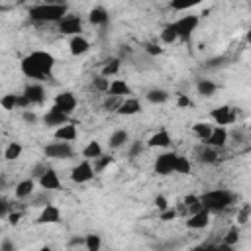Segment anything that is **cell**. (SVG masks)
<instances>
[{"label": "cell", "mask_w": 251, "mask_h": 251, "mask_svg": "<svg viewBox=\"0 0 251 251\" xmlns=\"http://www.w3.org/2000/svg\"><path fill=\"white\" fill-rule=\"evenodd\" d=\"M20 69L24 73V76L31 78V80H45L53 75L55 69V57L49 51H41L35 49L29 55H25L20 63Z\"/></svg>", "instance_id": "6da1fadb"}, {"label": "cell", "mask_w": 251, "mask_h": 251, "mask_svg": "<svg viewBox=\"0 0 251 251\" xmlns=\"http://www.w3.org/2000/svg\"><path fill=\"white\" fill-rule=\"evenodd\" d=\"M29 18L37 24H59L67 16V4H55V2H43L29 8Z\"/></svg>", "instance_id": "7a4b0ae2"}, {"label": "cell", "mask_w": 251, "mask_h": 251, "mask_svg": "<svg viewBox=\"0 0 251 251\" xmlns=\"http://www.w3.org/2000/svg\"><path fill=\"white\" fill-rule=\"evenodd\" d=\"M233 202H235V194L226 190V188H214V190H208V192H204L200 196L202 208H206L210 214L212 212H224Z\"/></svg>", "instance_id": "3957f363"}, {"label": "cell", "mask_w": 251, "mask_h": 251, "mask_svg": "<svg viewBox=\"0 0 251 251\" xmlns=\"http://www.w3.org/2000/svg\"><path fill=\"white\" fill-rule=\"evenodd\" d=\"M198 24H200V18L194 16V14H188V16H180L178 20H175V22H173V27H175L178 39H184V41H186V39H190V35L196 31Z\"/></svg>", "instance_id": "277c9868"}, {"label": "cell", "mask_w": 251, "mask_h": 251, "mask_svg": "<svg viewBox=\"0 0 251 251\" xmlns=\"http://www.w3.org/2000/svg\"><path fill=\"white\" fill-rule=\"evenodd\" d=\"M176 157H178V153H175V151H165V153L157 155L155 165H153L155 173H157V175H161V176L173 175V173H175V163H176Z\"/></svg>", "instance_id": "5b68a950"}, {"label": "cell", "mask_w": 251, "mask_h": 251, "mask_svg": "<svg viewBox=\"0 0 251 251\" xmlns=\"http://www.w3.org/2000/svg\"><path fill=\"white\" fill-rule=\"evenodd\" d=\"M57 29L63 33V35H82V18L80 16H75V14H67L59 24H57Z\"/></svg>", "instance_id": "8992f818"}, {"label": "cell", "mask_w": 251, "mask_h": 251, "mask_svg": "<svg viewBox=\"0 0 251 251\" xmlns=\"http://www.w3.org/2000/svg\"><path fill=\"white\" fill-rule=\"evenodd\" d=\"M94 169H92V163L82 159L80 163H76L71 171V180L76 182V184H84V182H90L94 178Z\"/></svg>", "instance_id": "52a82bcc"}, {"label": "cell", "mask_w": 251, "mask_h": 251, "mask_svg": "<svg viewBox=\"0 0 251 251\" xmlns=\"http://www.w3.org/2000/svg\"><path fill=\"white\" fill-rule=\"evenodd\" d=\"M210 116H212V120H214V126H220V127H226V126L233 124L235 118H237L235 108H231V106H227V104H222V106L214 108V110L210 112Z\"/></svg>", "instance_id": "ba28073f"}, {"label": "cell", "mask_w": 251, "mask_h": 251, "mask_svg": "<svg viewBox=\"0 0 251 251\" xmlns=\"http://www.w3.org/2000/svg\"><path fill=\"white\" fill-rule=\"evenodd\" d=\"M43 153L49 159H71L75 155L73 145L71 143H65V141H53V143L45 145Z\"/></svg>", "instance_id": "9c48e42d"}, {"label": "cell", "mask_w": 251, "mask_h": 251, "mask_svg": "<svg viewBox=\"0 0 251 251\" xmlns=\"http://www.w3.org/2000/svg\"><path fill=\"white\" fill-rule=\"evenodd\" d=\"M76 96L73 94V92H69V90H65V92H59L55 98H53V106L59 110V112H63V114H67V116H71L75 110H76Z\"/></svg>", "instance_id": "30bf717a"}, {"label": "cell", "mask_w": 251, "mask_h": 251, "mask_svg": "<svg viewBox=\"0 0 251 251\" xmlns=\"http://www.w3.org/2000/svg\"><path fill=\"white\" fill-rule=\"evenodd\" d=\"M227 139H229V133H227V129L226 127H220V126H214V129H212V133H210V137L204 141L208 147H212V149H224L226 145H227Z\"/></svg>", "instance_id": "8fae6325"}, {"label": "cell", "mask_w": 251, "mask_h": 251, "mask_svg": "<svg viewBox=\"0 0 251 251\" xmlns=\"http://www.w3.org/2000/svg\"><path fill=\"white\" fill-rule=\"evenodd\" d=\"M59 222H61V210L59 206H53V204H45L35 220V224L39 226H45V224L49 226V224H59Z\"/></svg>", "instance_id": "7c38bea8"}, {"label": "cell", "mask_w": 251, "mask_h": 251, "mask_svg": "<svg viewBox=\"0 0 251 251\" xmlns=\"http://www.w3.org/2000/svg\"><path fill=\"white\" fill-rule=\"evenodd\" d=\"M71 120H69V116L67 114H63V112H59L55 106H51L45 114H43V124L47 126V127H61V126H65V124H69Z\"/></svg>", "instance_id": "4fadbf2b"}, {"label": "cell", "mask_w": 251, "mask_h": 251, "mask_svg": "<svg viewBox=\"0 0 251 251\" xmlns=\"http://www.w3.org/2000/svg\"><path fill=\"white\" fill-rule=\"evenodd\" d=\"M37 184L45 190H59L61 188V178L57 175V171L53 169H45L39 176H37Z\"/></svg>", "instance_id": "5bb4252c"}, {"label": "cell", "mask_w": 251, "mask_h": 251, "mask_svg": "<svg viewBox=\"0 0 251 251\" xmlns=\"http://www.w3.org/2000/svg\"><path fill=\"white\" fill-rule=\"evenodd\" d=\"M22 94L29 100L31 106H35V104H43V102H45V88H43L39 82H31V84H27V86L24 88Z\"/></svg>", "instance_id": "9a60e30c"}, {"label": "cell", "mask_w": 251, "mask_h": 251, "mask_svg": "<svg viewBox=\"0 0 251 251\" xmlns=\"http://www.w3.org/2000/svg\"><path fill=\"white\" fill-rule=\"evenodd\" d=\"M208 224H210V212L206 208H202L196 214H190L186 218V227L188 229H204Z\"/></svg>", "instance_id": "2e32d148"}, {"label": "cell", "mask_w": 251, "mask_h": 251, "mask_svg": "<svg viewBox=\"0 0 251 251\" xmlns=\"http://www.w3.org/2000/svg\"><path fill=\"white\" fill-rule=\"evenodd\" d=\"M76 135H78V131H76V126L73 122H69V124H65L53 131V137L57 141H65V143H73L76 139Z\"/></svg>", "instance_id": "e0dca14e"}, {"label": "cell", "mask_w": 251, "mask_h": 251, "mask_svg": "<svg viewBox=\"0 0 251 251\" xmlns=\"http://www.w3.org/2000/svg\"><path fill=\"white\" fill-rule=\"evenodd\" d=\"M116 112H118L120 116H135V114L141 112V102H139L137 98L127 96V98H124V100L120 102V106H118Z\"/></svg>", "instance_id": "ac0fdd59"}, {"label": "cell", "mask_w": 251, "mask_h": 251, "mask_svg": "<svg viewBox=\"0 0 251 251\" xmlns=\"http://www.w3.org/2000/svg\"><path fill=\"white\" fill-rule=\"evenodd\" d=\"M88 49H90V41L84 35H75V37L69 39V51H71V55L78 57V55L88 53Z\"/></svg>", "instance_id": "d6986e66"}, {"label": "cell", "mask_w": 251, "mask_h": 251, "mask_svg": "<svg viewBox=\"0 0 251 251\" xmlns=\"http://www.w3.org/2000/svg\"><path fill=\"white\" fill-rule=\"evenodd\" d=\"M127 94H131V88L126 80L122 78H114L110 80V86H108V96H114V98H127Z\"/></svg>", "instance_id": "ffe728a7"}, {"label": "cell", "mask_w": 251, "mask_h": 251, "mask_svg": "<svg viewBox=\"0 0 251 251\" xmlns=\"http://www.w3.org/2000/svg\"><path fill=\"white\" fill-rule=\"evenodd\" d=\"M171 133L167 131V129H159V131H155L149 139H147V147H157V149H167L169 145H171Z\"/></svg>", "instance_id": "44dd1931"}, {"label": "cell", "mask_w": 251, "mask_h": 251, "mask_svg": "<svg viewBox=\"0 0 251 251\" xmlns=\"http://www.w3.org/2000/svg\"><path fill=\"white\" fill-rule=\"evenodd\" d=\"M108 20H110V14H108V10H106L104 6H94V8H90V12H88V22H90L92 25H106Z\"/></svg>", "instance_id": "7402d4cb"}, {"label": "cell", "mask_w": 251, "mask_h": 251, "mask_svg": "<svg viewBox=\"0 0 251 251\" xmlns=\"http://www.w3.org/2000/svg\"><path fill=\"white\" fill-rule=\"evenodd\" d=\"M120 67H122L120 59H118V57H110V59H106V61L102 63V69H100V76H104V78H110V76L118 75Z\"/></svg>", "instance_id": "603a6c76"}, {"label": "cell", "mask_w": 251, "mask_h": 251, "mask_svg": "<svg viewBox=\"0 0 251 251\" xmlns=\"http://www.w3.org/2000/svg\"><path fill=\"white\" fill-rule=\"evenodd\" d=\"M33 190H35V180H33V178H24V180H20V182L16 184V198L24 200V198L31 196Z\"/></svg>", "instance_id": "cb8c5ba5"}, {"label": "cell", "mask_w": 251, "mask_h": 251, "mask_svg": "<svg viewBox=\"0 0 251 251\" xmlns=\"http://www.w3.org/2000/svg\"><path fill=\"white\" fill-rule=\"evenodd\" d=\"M127 141H129V133H127L126 129H116V131L110 133L108 145H110V149H120V147H124Z\"/></svg>", "instance_id": "d4e9b609"}, {"label": "cell", "mask_w": 251, "mask_h": 251, "mask_svg": "<svg viewBox=\"0 0 251 251\" xmlns=\"http://www.w3.org/2000/svg\"><path fill=\"white\" fill-rule=\"evenodd\" d=\"M104 151H102V145H100V141H96V139H92V141H88L86 145H84V149H82V157L86 159V161H94L96 157H100Z\"/></svg>", "instance_id": "484cf974"}, {"label": "cell", "mask_w": 251, "mask_h": 251, "mask_svg": "<svg viewBox=\"0 0 251 251\" xmlns=\"http://www.w3.org/2000/svg\"><path fill=\"white\" fill-rule=\"evenodd\" d=\"M212 129H214V124H210V122H196V124L192 126V133H194L200 141H206V139L210 137Z\"/></svg>", "instance_id": "4316f807"}, {"label": "cell", "mask_w": 251, "mask_h": 251, "mask_svg": "<svg viewBox=\"0 0 251 251\" xmlns=\"http://www.w3.org/2000/svg\"><path fill=\"white\" fill-rule=\"evenodd\" d=\"M196 90H198V94H200V96L210 98V96H214V94H216L218 84H216V82H212V80H208V78H200V80L196 82Z\"/></svg>", "instance_id": "83f0119b"}, {"label": "cell", "mask_w": 251, "mask_h": 251, "mask_svg": "<svg viewBox=\"0 0 251 251\" xmlns=\"http://www.w3.org/2000/svg\"><path fill=\"white\" fill-rule=\"evenodd\" d=\"M22 153H24V147H22V143L20 141H10L8 145H6V149H4V159L6 161H16V159H20L22 157Z\"/></svg>", "instance_id": "f1b7e54d"}, {"label": "cell", "mask_w": 251, "mask_h": 251, "mask_svg": "<svg viewBox=\"0 0 251 251\" xmlns=\"http://www.w3.org/2000/svg\"><path fill=\"white\" fill-rule=\"evenodd\" d=\"M145 98H147L151 104H165V102L169 100V92L163 90V88H151V90L145 94Z\"/></svg>", "instance_id": "f546056e"}, {"label": "cell", "mask_w": 251, "mask_h": 251, "mask_svg": "<svg viewBox=\"0 0 251 251\" xmlns=\"http://www.w3.org/2000/svg\"><path fill=\"white\" fill-rule=\"evenodd\" d=\"M159 37H161V43H165V45H171V43L178 41V35H176L175 27H173V22H171V24H167V25L161 29Z\"/></svg>", "instance_id": "4dcf8cb0"}, {"label": "cell", "mask_w": 251, "mask_h": 251, "mask_svg": "<svg viewBox=\"0 0 251 251\" xmlns=\"http://www.w3.org/2000/svg\"><path fill=\"white\" fill-rule=\"evenodd\" d=\"M82 245L86 251H100L102 249V237L98 233H86Z\"/></svg>", "instance_id": "1f68e13d"}, {"label": "cell", "mask_w": 251, "mask_h": 251, "mask_svg": "<svg viewBox=\"0 0 251 251\" xmlns=\"http://www.w3.org/2000/svg\"><path fill=\"white\" fill-rule=\"evenodd\" d=\"M182 206L188 210V216L190 214H196L198 210H202V204H200V196H194V194H188L182 198Z\"/></svg>", "instance_id": "d6a6232c"}, {"label": "cell", "mask_w": 251, "mask_h": 251, "mask_svg": "<svg viewBox=\"0 0 251 251\" xmlns=\"http://www.w3.org/2000/svg\"><path fill=\"white\" fill-rule=\"evenodd\" d=\"M0 106H2V110H6V112L16 110V108H18V94L8 92V94L0 96Z\"/></svg>", "instance_id": "836d02e7"}, {"label": "cell", "mask_w": 251, "mask_h": 251, "mask_svg": "<svg viewBox=\"0 0 251 251\" xmlns=\"http://www.w3.org/2000/svg\"><path fill=\"white\" fill-rule=\"evenodd\" d=\"M92 163V169H94V173H102L106 167H110L112 163H114V157H110V155H100V157H96L94 161H90Z\"/></svg>", "instance_id": "e575fe53"}, {"label": "cell", "mask_w": 251, "mask_h": 251, "mask_svg": "<svg viewBox=\"0 0 251 251\" xmlns=\"http://www.w3.org/2000/svg\"><path fill=\"white\" fill-rule=\"evenodd\" d=\"M239 239H241V227H239V226H231V227L226 231L222 243H227V245H233V247H235V243H237Z\"/></svg>", "instance_id": "d590c367"}, {"label": "cell", "mask_w": 251, "mask_h": 251, "mask_svg": "<svg viewBox=\"0 0 251 251\" xmlns=\"http://www.w3.org/2000/svg\"><path fill=\"white\" fill-rule=\"evenodd\" d=\"M190 171H192V163L188 161V157L178 155L176 157V163H175V173H178V175H190Z\"/></svg>", "instance_id": "8d00e7d4"}, {"label": "cell", "mask_w": 251, "mask_h": 251, "mask_svg": "<svg viewBox=\"0 0 251 251\" xmlns=\"http://www.w3.org/2000/svg\"><path fill=\"white\" fill-rule=\"evenodd\" d=\"M218 155H220V151H218V149L208 147V149H204V151L200 153V157H198V159H200L202 163H218V159H220Z\"/></svg>", "instance_id": "74e56055"}, {"label": "cell", "mask_w": 251, "mask_h": 251, "mask_svg": "<svg viewBox=\"0 0 251 251\" xmlns=\"http://www.w3.org/2000/svg\"><path fill=\"white\" fill-rule=\"evenodd\" d=\"M92 86H94V90H98V92H108V86H110V78H104V76H94V80H92Z\"/></svg>", "instance_id": "f35d334b"}, {"label": "cell", "mask_w": 251, "mask_h": 251, "mask_svg": "<svg viewBox=\"0 0 251 251\" xmlns=\"http://www.w3.org/2000/svg\"><path fill=\"white\" fill-rule=\"evenodd\" d=\"M176 216H178V210L173 208V206H169L167 210H163V212L159 214V220H161V222H171V220H176Z\"/></svg>", "instance_id": "ab89813d"}, {"label": "cell", "mask_w": 251, "mask_h": 251, "mask_svg": "<svg viewBox=\"0 0 251 251\" xmlns=\"http://www.w3.org/2000/svg\"><path fill=\"white\" fill-rule=\"evenodd\" d=\"M192 106H194V102L190 100L188 94H182V92L176 94V108H192Z\"/></svg>", "instance_id": "60d3db41"}, {"label": "cell", "mask_w": 251, "mask_h": 251, "mask_svg": "<svg viewBox=\"0 0 251 251\" xmlns=\"http://www.w3.org/2000/svg\"><path fill=\"white\" fill-rule=\"evenodd\" d=\"M249 214H251V208H249V204H243V208L237 212V226H243V224H247V220H249Z\"/></svg>", "instance_id": "b9f144b4"}, {"label": "cell", "mask_w": 251, "mask_h": 251, "mask_svg": "<svg viewBox=\"0 0 251 251\" xmlns=\"http://www.w3.org/2000/svg\"><path fill=\"white\" fill-rule=\"evenodd\" d=\"M196 4H198V0H192V2H171L169 6H171L173 10H188V8L196 6Z\"/></svg>", "instance_id": "7bdbcfd3"}, {"label": "cell", "mask_w": 251, "mask_h": 251, "mask_svg": "<svg viewBox=\"0 0 251 251\" xmlns=\"http://www.w3.org/2000/svg\"><path fill=\"white\" fill-rule=\"evenodd\" d=\"M122 100H124V98H114V96H110V98L104 102V108H106V110H110V112H116Z\"/></svg>", "instance_id": "ee69618b"}, {"label": "cell", "mask_w": 251, "mask_h": 251, "mask_svg": "<svg viewBox=\"0 0 251 251\" xmlns=\"http://www.w3.org/2000/svg\"><path fill=\"white\" fill-rule=\"evenodd\" d=\"M145 51L155 57V55H161V53H163V47H161L159 43H145Z\"/></svg>", "instance_id": "f6af8a7d"}, {"label": "cell", "mask_w": 251, "mask_h": 251, "mask_svg": "<svg viewBox=\"0 0 251 251\" xmlns=\"http://www.w3.org/2000/svg\"><path fill=\"white\" fill-rule=\"evenodd\" d=\"M22 216H24L22 212H8V214H6V220H8L10 226H18L20 220H22Z\"/></svg>", "instance_id": "bcb514c9"}, {"label": "cell", "mask_w": 251, "mask_h": 251, "mask_svg": "<svg viewBox=\"0 0 251 251\" xmlns=\"http://www.w3.org/2000/svg\"><path fill=\"white\" fill-rule=\"evenodd\" d=\"M155 206H157V208L163 212V210H167L171 204H169V200H167L163 194H157V196H155Z\"/></svg>", "instance_id": "7dc6e473"}, {"label": "cell", "mask_w": 251, "mask_h": 251, "mask_svg": "<svg viewBox=\"0 0 251 251\" xmlns=\"http://www.w3.org/2000/svg\"><path fill=\"white\" fill-rule=\"evenodd\" d=\"M0 251H16V245L12 239H2L0 243Z\"/></svg>", "instance_id": "c3c4849f"}, {"label": "cell", "mask_w": 251, "mask_h": 251, "mask_svg": "<svg viewBox=\"0 0 251 251\" xmlns=\"http://www.w3.org/2000/svg\"><path fill=\"white\" fill-rule=\"evenodd\" d=\"M31 104H29V100L24 96V94H18V108H22V110H27Z\"/></svg>", "instance_id": "681fc988"}, {"label": "cell", "mask_w": 251, "mask_h": 251, "mask_svg": "<svg viewBox=\"0 0 251 251\" xmlns=\"http://www.w3.org/2000/svg\"><path fill=\"white\" fill-rule=\"evenodd\" d=\"M24 120H25V122H29V124H35V122H37V116H35V112L24 110Z\"/></svg>", "instance_id": "f907efd6"}, {"label": "cell", "mask_w": 251, "mask_h": 251, "mask_svg": "<svg viewBox=\"0 0 251 251\" xmlns=\"http://www.w3.org/2000/svg\"><path fill=\"white\" fill-rule=\"evenodd\" d=\"M139 151H141V141H135V143L131 145V149H129V157H135Z\"/></svg>", "instance_id": "816d5d0a"}, {"label": "cell", "mask_w": 251, "mask_h": 251, "mask_svg": "<svg viewBox=\"0 0 251 251\" xmlns=\"http://www.w3.org/2000/svg\"><path fill=\"white\" fill-rule=\"evenodd\" d=\"M216 251H235V247L227 245V243H220V245H216Z\"/></svg>", "instance_id": "f5cc1de1"}, {"label": "cell", "mask_w": 251, "mask_h": 251, "mask_svg": "<svg viewBox=\"0 0 251 251\" xmlns=\"http://www.w3.org/2000/svg\"><path fill=\"white\" fill-rule=\"evenodd\" d=\"M8 214V202L6 200H0V218Z\"/></svg>", "instance_id": "db71d44e"}, {"label": "cell", "mask_w": 251, "mask_h": 251, "mask_svg": "<svg viewBox=\"0 0 251 251\" xmlns=\"http://www.w3.org/2000/svg\"><path fill=\"white\" fill-rule=\"evenodd\" d=\"M37 251H53V249H51L49 245H43V247H41V249H37Z\"/></svg>", "instance_id": "11a10c76"}, {"label": "cell", "mask_w": 251, "mask_h": 251, "mask_svg": "<svg viewBox=\"0 0 251 251\" xmlns=\"http://www.w3.org/2000/svg\"><path fill=\"white\" fill-rule=\"evenodd\" d=\"M31 251H37V249H31Z\"/></svg>", "instance_id": "9f6ffc18"}]
</instances>
